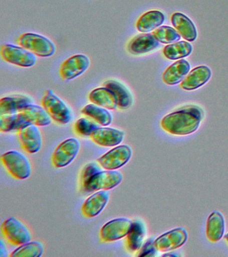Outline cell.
Wrapping results in <instances>:
<instances>
[{
	"instance_id": "cell-14",
	"label": "cell",
	"mask_w": 228,
	"mask_h": 257,
	"mask_svg": "<svg viewBox=\"0 0 228 257\" xmlns=\"http://www.w3.org/2000/svg\"><path fill=\"white\" fill-rule=\"evenodd\" d=\"M93 142L100 146L114 147L123 142L125 133L111 127H98L90 136Z\"/></svg>"
},
{
	"instance_id": "cell-24",
	"label": "cell",
	"mask_w": 228,
	"mask_h": 257,
	"mask_svg": "<svg viewBox=\"0 0 228 257\" xmlns=\"http://www.w3.org/2000/svg\"><path fill=\"white\" fill-rule=\"evenodd\" d=\"M104 86L109 88L115 94L119 109L126 110L131 107L133 102V96L125 85L117 80H109L104 82Z\"/></svg>"
},
{
	"instance_id": "cell-23",
	"label": "cell",
	"mask_w": 228,
	"mask_h": 257,
	"mask_svg": "<svg viewBox=\"0 0 228 257\" xmlns=\"http://www.w3.org/2000/svg\"><path fill=\"white\" fill-rule=\"evenodd\" d=\"M165 21V16L158 10H151L143 14L137 20L136 28L138 31L147 33L154 31Z\"/></svg>"
},
{
	"instance_id": "cell-2",
	"label": "cell",
	"mask_w": 228,
	"mask_h": 257,
	"mask_svg": "<svg viewBox=\"0 0 228 257\" xmlns=\"http://www.w3.org/2000/svg\"><path fill=\"white\" fill-rule=\"evenodd\" d=\"M1 162L7 172L17 180H25L31 175V163L21 152L11 151L5 153L1 156Z\"/></svg>"
},
{
	"instance_id": "cell-30",
	"label": "cell",
	"mask_w": 228,
	"mask_h": 257,
	"mask_svg": "<svg viewBox=\"0 0 228 257\" xmlns=\"http://www.w3.org/2000/svg\"><path fill=\"white\" fill-rule=\"evenodd\" d=\"M27 124L29 123L22 118L19 112L0 115V131L2 132L7 133L17 131Z\"/></svg>"
},
{
	"instance_id": "cell-32",
	"label": "cell",
	"mask_w": 228,
	"mask_h": 257,
	"mask_svg": "<svg viewBox=\"0 0 228 257\" xmlns=\"http://www.w3.org/2000/svg\"><path fill=\"white\" fill-rule=\"evenodd\" d=\"M98 127L97 124L86 118H79L74 126L75 132L80 136H90Z\"/></svg>"
},
{
	"instance_id": "cell-33",
	"label": "cell",
	"mask_w": 228,
	"mask_h": 257,
	"mask_svg": "<svg viewBox=\"0 0 228 257\" xmlns=\"http://www.w3.org/2000/svg\"><path fill=\"white\" fill-rule=\"evenodd\" d=\"M99 172H101L99 167L97 165L94 164V163H91V164H87V166H85L81 173V180L82 186H83V187L85 186V185L87 184V182H89L96 174H97V173Z\"/></svg>"
},
{
	"instance_id": "cell-16",
	"label": "cell",
	"mask_w": 228,
	"mask_h": 257,
	"mask_svg": "<svg viewBox=\"0 0 228 257\" xmlns=\"http://www.w3.org/2000/svg\"><path fill=\"white\" fill-rule=\"evenodd\" d=\"M20 115L28 123L43 126L52 122V118L43 106L30 104L19 110Z\"/></svg>"
},
{
	"instance_id": "cell-21",
	"label": "cell",
	"mask_w": 228,
	"mask_h": 257,
	"mask_svg": "<svg viewBox=\"0 0 228 257\" xmlns=\"http://www.w3.org/2000/svg\"><path fill=\"white\" fill-rule=\"evenodd\" d=\"M89 98L92 103L108 110H115L118 108L117 97L107 87L95 88L89 94Z\"/></svg>"
},
{
	"instance_id": "cell-27",
	"label": "cell",
	"mask_w": 228,
	"mask_h": 257,
	"mask_svg": "<svg viewBox=\"0 0 228 257\" xmlns=\"http://www.w3.org/2000/svg\"><path fill=\"white\" fill-rule=\"evenodd\" d=\"M81 112L103 126H109L113 120V116L107 108L95 104H87L81 110Z\"/></svg>"
},
{
	"instance_id": "cell-26",
	"label": "cell",
	"mask_w": 228,
	"mask_h": 257,
	"mask_svg": "<svg viewBox=\"0 0 228 257\" xmlns=\"http://www.w3.org/2000/svg\"><path fill=\"white\" fill-rule=\"evenodd\" d=\"M225 230V223L223 216L219 212H213L208 218L207 222V238L211 242H217L221 238Z\"/></svg>"
},
{
	"instance_id": "cell-8",
	"label": "cell",
	"mask_w": 228,
	"mask_h": 257,
	"mask_svg": "<svg viewBox=\"0 0 228 257\" xmlns=\"http://www.w3.org/2000/svg\"><path fill=\"white\" fill-rule=\"evenodd\" d=\"M132 150L127 145L112 149L97 160V163L106 170H116L127 164L131 160Z\"/></svg>"
},
{
	"instance_id": "cell-31",
	"label": "cell",
	"mask_w": 228,
	"mask_h": 257,
	"mask_svg": "<svg viewBox=\"0 0 228 257\" xmlns=\"http://www.w3.org/2000/svg\"><path fill=\"white\" fill-rule=\"evenodd\" d=\"M154 36L158 41L163 44H171L179 41L181 35L173 28L163 26L157 28L153 32Z\"/></svg>"
},
{
	"instance_id": "cell-35",
	"label": "cell",
	"mask_w": 228,
	"mask_h": 257,
	"mask_svg": "<svg viewBox=\"0 0 228 257\" xmlns=\"http://www.w3.org/2000/svg\"><path fill=\"white\" fill-rule=\"evenodd\" d=\"M0 256H7V250L3 240L0 242Z\"/></svg>"
},
{
	"instance_id": "cell-5",
	"label": "cell",
	"mask_w": 228,
	"mask_h": 257,
	"mask_svg": "<svg viewBox=\"0 0 228 257\" xmlns=\"http://www.w3.org/2000/svg\"><path fill=\"white\" fill-rule=\"evenodd\" d=\"M0 55L5 61L21 67L29 68L35 66L37 56L25 48L13 44H3L0 48Z\"/></svg>"
},
{
	"instance_id": "cell-28",
	"label": "cell",
	"mask_w": 228,
	"mask_h": 257,
	"mask_svg": "<svg viewBox=\"0 0 228 257\" xmlns=\"http://www.w3.org/2000/svg\"><path fill=\"white\" fill-rule=\"evenodd\" d=\"M193 47L188 42L180 41L169 44L163 49V54L167 59L175 60L187 57L191 54Z\"/></svg>"
},
{
	"instance_id": "cell-7",
	"label": "cell",
	"mask_w": 228,
	"mask_h": 257,
	"mask_svg": "<svg viewBox=\"0 0 228 257\" xmlns=\"http://www.w3.org/2000/svg\"><path fill=\"white\" fill-rule=\"evenodd\" d=\"M123 178V175L118 171H101L96 174L83 188L87 192L111 190L121 184Z\"/></svg>"
},
{
	"instance_id": "cell-10",
	"label": "cell",
	"mask_w": 228,
	"mask_h": 257,
	"mask_svg": "<svg viewBox=\"0 0 228 257\" xmlns=\"http://www.w3.org/2000/svg\"><path fill=\"white\" fill-rule=\"evenodd\" d=\"M81 144L75 138H70L61 143L52 157L53 166L57 168H65L71 164L79 154Z\"/></svg>"
},
{
	"instance_id": "cell-17",
	"label": "cell",
	"mask_w": 228,
	"mask_h": 257,
	"mask_svg": "<svg viewBox=\"0 0 228 257\" xmlns=\"http://www.w3.org/2000/svg\"><path fill=\"white\" fill-rule=\"evenodd\" d=\"M159 46V42L153 34H141L132 38L128 44V50L133 55L149 53Z\"/></svg>"
},
{
	"instance_id": "cell-4",
	"label": "cell",
	"mask_w": 228,
	"mask_h": 257,
	"mask_svg": "<svg viewBox=\"0 0 228 257\" xmlns=\"http://www.w3.org/2000/svg\"><path fill=\"white\" fill-rule=\"evenodd\" d=\"M41 104L52 119L58 123L67 124L71 121V110L52 90H47L42 99Z\"/></svg>"
},
{
	"instance_id": "cell-12",
	"label": "cell",
	"mask_w": 228,
	"mask_h": 257,
	"mask_svg": "<svg viewBox=\"0 0 228 257\" xmlns=\"http://www.w3.org/2000/svg\"><path fill=\"white\" fill-rule=\"evenodd\" d=\"M89 58L84 54L71 56L62 64L59 74L64 81H69L78 77L89 68Z\"/></svg>"
},
{
	"instance_id": "cell-3",
	"label": "cell",
	"mask_w": 228,
	"mask_h": 257,
	"mask_svg": "<svg viewBox=\"0 0 228 257\" xmlns=\"http://www.w3.org/2000/svg\"><path fill=\"white\" fill-rule=\"evenodd\" d=\"M18 44L35 55L47 58L53 56L56 52V46L53 42L45 36L34 33L23 34L17 40Z\"/></svg>"
},
{
	"instance_id": "cell-19",
	"label": "cell",
	"mask_w": 228,
	"mask_h": 257,
	"mask_svg": "<svg viewBox=\"0 0 228 257\" xmlns=\"http://www.w3.org/2000/svg\"><path fill=\"white\" fill-rule=\"evenodd\" d=\"M172 24L180 35L188 42L195 41L197 38V30L193 22L181 13H175L171 16Z\"/></svg>"
},
{
	"instance_id": "cell-9",
	"label": "cell",
	"mask_w": 228,
	"mask_h": 257,
	"mask_svg": "<svg viewBox=\"0 0 228 257\" xmlns=\"http://www.w3.org/2000/svg\"><path fill=\"white\" fill-rule=\"evenodd\" d=\"M133 221L129 218L113 219L106 223L100 232L101 241L104 242H115L127 236L133 226Z\"/></svg>"
},
{
	"instance_id": "cell-15",
	"label": "cell",
	"mask_w": 228,
	"mask_h": 257,
	"mask_svg": "<svg viewBox=\"0 0 228 257\" xmlns=\"http://www.w3.org/2000/svg\"><path fill=\"white\" fill-rule=\"evenodd\" d=\"M109 194L107 190L97 191L84 202L81 212L86 218H94L103 210L109 202Z\"/></svg>"
},
{
	"instance_id": "cell-34",
	"label": "cell",
	"mask_w": 228,
	"mask_h": 257,
	"mask_svg": "<svg viewBox=\"0 0 228 257\" xmlns=\"http://www.w3.org/2000/svg\"><path fill=\"white\" fill-rule=\"evenodd\" d=\"M141 248L139 256H153L157 250L154 245V242L151 240H148Z\"/></svg>"
},
{
	"instance_id": "cell-1",
	"label": "cell",
	"mask_w": 228,
	"mask_h": 257,
	"mask_svg": "<svg viewBox=\"0 0 228 257\" xmlns=\"http://www.w3.org/2000/svg\"><path fill=\"white\" fill-rule=\"evenodd\" d=\"M203 116V110L199 106H183L164 116L161 125L169 134L175 136H186L197 130Z\"/></svg>"
},
{
	"instance_id": "cell-22",
	"label": "cell",
	"mask_w": 228,
	"mask_h": 257,
	"mask_svg": "<svg viewBox=\"0 0 228 257\" xmlns=\"http://www.w3.org/2000/svg\"><path fill=\"white\" fill-rule=\"evenodd\" d=\"M33 101V99L29 96L23 94H13L6 96L0 100V115L17 113L19 109L28 104H32Z\"/></svg>"
},
{
	"instance_id": "cell-29",
	"label": "cell",
	"mask_w": 228,
	"mask_h": 257,
	"mask_svg": "<svg viewBox=\"0 0 228 257\" xmlns=\"http://www.w3.org/2000/svg\"><path fill=\"white\" fill-rule=\"evenodd\" d=\"M43 245L39 241H33L21 245L10 254L11 257H40L43 254Z\"/></svg>"
},
{
	"instance_id": "cell-36",
	"label": "cell",
	"mask_w": 228,
	"mask_h": 257,
	"mask_svg": "<svg viewBox=\"0 0 228 257\" xmlns=\"http://www.w3.org/2000/svg\"><path fill=\"white\" fill-rule=\"evenodd\" d=\"M225 238L226 240H227V242H228V233L227 234L225 235Z\"/></svg>"
},
{
	"instance_id": "cell-20",
	"label": "cell",
	"mask_w": 228,
	"mask_h": 257,
	"mask_svg": "<svg viewBox=\"0 0 228 257\" xmlns=\"http://www.w3.org/2000/svg\"><path fill=\"white\" fill-rule=\"evenodd\" d=\"M190 64L185 60H179L169 66L163 73L164 82L169 85H175L183 81L189 73Z\"/></svg>"
},
{
	"instance_id": "cell-11",
	"label": "cell",
	"mask_w": 228,
	"mask_h": 257,
	"mask_svg": "<svg viewBox=\"0 0 228 257\" xmlns=\"http://www.w3.org/2000/svg\"><path fill=\"white\" fill-rule=\"evenodd\" d=\"M21 148L26 152L33 154L39 152L43 145V138L38 126L27 124L17 131Z\"/></svg>"
},
{
	"instance_id": "cell-18",
	"label": "cell",
	"mask_w": 228,
	"mask_h": 257,
	"mask_svg": "<svg viewBox=\"0 0 228 257\" xmlns=\"http://www.w3.org/2000/svg\"><path fill=\"white\" fill-rule=\"evenodd\" d=\"M211 76V70L207 66H197L191 70L182 81L181 87L186 90L197 89L207 83Z\"/></svg>"
},
{
	"instance_id": "cell-13",
	"label": "cell",
	"mask_w": 228,
	"mask_h": 257,
	"mask_svg": "<svg viewBox=\"0 0 228 257\" xmlns=\"http://www.w3.org/2000/svg\"><path fill=\"white\" fill-rule=\"evenodd\" d=\"M187 238V234L185 230L175 229L156 239L154 245L157 250L166 252L181 246L185 242Z\"/></svg>"
},
{
	"instance_id": "cell-25",
	"label": "cell",
	"mask_w": 228,
	"mask_h": 257,
	"mask_svg": "<svg viewBox=\"0 0 228 257\" xmlns=\"http://www.w3.org/2000/svg\"><path fill=\"white\" fill-rule=\"evenodd\" d=\"M145 236V227L140 220H135L126 239V247L130 252L139 250L141 248Z\"/></svg>"
},
{
	"instance_id": "cell-6",
	"label": "cell",
	"mask_w": 228,
	"mask_h": 257,
	"mask_svg": "<svg viewBox=\"0 0 228 257\" xmlns=\"http://www.w3.org/2000/svg\"><path fill=\"white\" fill-rule=\"evenodd\" d=\"M2 233L10 244L20 246L31 240V234L29 229L15 218H10L3 222Z\"/></svg>"
}]
</instances>
